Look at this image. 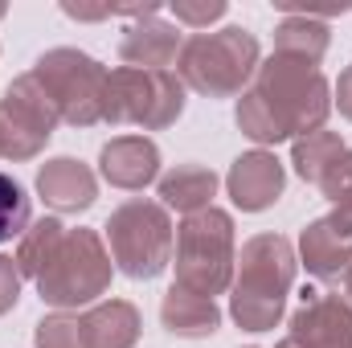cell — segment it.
Returning <instances> with one entry per match:
<instances>
[{
    "label": "cell",
    "instance_id": "6da1fadb",
    "mask_svg": "<svg viewBox=\"0 0 352 348\" xmlns=\"http://www.w3.org/2000/svg\"><path fill=\"white\" fill-rule=\"evenodd\" d=\"M332 111V87L320 74V66L270 54L258 62L254 83L238 98V127L254 144H283V140H303L328 123Z\"/></svg>",
    "mask_w": 352,
    "mask_h": 348
},
{
    "label": "cell",
    "instance_id": "7a4b0ae2",
    "mask_svg": "<svg viewBox=\"0 0 352 348\" xmlns=\"http://www.w3.org/2000/svg\"><path fill=\"white\" fill-rule=\"evenodd\" d=\"M295 246L283 234H258L242 246L230 283V316L246 332L278 328L287 312V291L295 287Z\"/></svg>",
    "mask_w": 352,
    "mask_h": 348
},
{
    "label": "cell",
    "instance_id": "3957f363",
    "mask_svg": "<svg viewBox=\"0 0 352 348\" xmlns=\"http://www.w3.org/2000/svg\"><path fill=\"white\" fill-rule=\"evenodd\" d=\"M258 74V41L242 25L205 29L184 37L176 58V78L184 90H197L205 98H234L254 83Z\"/></svg>",
    "mask_w": 352,
    "mask_h": 348
},
{
    "label": "cell",
    "instance_id": "277c9868",
    "mask_svg": "<svg viewBox=\"0 0 352 348\" xmlns=\"http://www.w3.org/2000/svg\"><path fill=\"white\" fill-rule=\"evenodd\" d=\"M234 217L217 205L192 213L180 221L173 246L176 287L197 291V295H221L234 283Z\"/></svg>",
    "mask_w": 352,
    "mask_h": 348
},
{
    "label": "cell",
    "instance_id": "5b68a950",
    "mask_svg": "<svg viewBox=\"0 0 352 348\" xmlns=\"http://www.w3.org/2000/svg\"><path fill=\"white\" fill-rule=\"evenodd\" d=\"M107 254L127 279H156L168 270L176 246L173 217L160 201L131 197L107 217Z\"/></svg>",
    "mask_w": 352,
    "mask_h": 348
},
{
    "label": "cell",
    "instance_id": "8992f818",
    "mask_svg": "<svg viewBox=\"0 0 352 348\" xmlns=\"http://www.w3.org/2000/svg\"><path fill=\"white\" fill-rule=\"evenodd\" d=\"M111 270H115V262L107 254V242L94 230H82V226L66 230L58 254L37 279V295H41V303H50L58 312H78L107 295Z\"/></svg>",
    "mask_w": 352,
    "mask_h": 348
},
{
    "label": "cell",
    "instance_id": "52a82bcc",
    "mask_svg": "<svg viewBox=\"0 0 352 348\" xmlns=\"http://www.w3.org/2000/svg\"><path fill=\"white\" fill-rule=\"evenodd\" d=\"M184 115V83L173 70H135L119 66L107 74L102 94V123L111 127H144V131H164Z\"/></svg>",
    "mask_w": 352,
    "mask_h": 348
},
{
    "label": "cell",
    "instance_id": "ba28073f",
    "mask_svg": "<svg viewBox=\"0 0 352 348\" xmlns=\"http://www.w3.org/2000/svg\"><path fill=\"white\" fill-rule=\"evenodd\" d=\"M33 74L41 78V87L50 90V98L62 111V123L70 127H94L102 123V94H107V70L70 45L45 50L33 62Z\"/></svg>",
    "mask_w": 352,
    "mask_h": 348
},
{
    "label": "cell",
    "instance_id": "9c48e42d",
    "mask_svg": "<svg viewBox=\"0 0 352 348\" xmlns=\"http://www.w3.org/2000/svg\"><path fill=\"white\" fill-rule=\"evenodd\" d=\"M0 119H4V160H33L41 156L54 127L62 123V111L50 98V90L41 87V78L29 70L4 87Z\"/></svg>",
    "mask_w": 352,
    "mask_h": 348
},
{
    "label": "cell",
    "instance_id": "30bf717a",
    "mask_svg": "<svg viewBox=\"0 0 352 348\" xmlns=\"http://www.w3.org/2000/svg\"><path fill=\"white\" fill-rule=\"evenodd\" d=\"M287 340L299 348H352V307L344 295L332 291H303L299 312L287 324Z\"/></svg>",
    "mask_w": 352,
    "mask_h": 348
},
{
    "label": "cell",
    "instance_id": "8fae6325",
    "mask_svg": "<svg viewBox=\"0 0 352 348\" xmlns=\"http://www.w3.org/2000/svg\"><path fill=\"white\" fill-rule=\"evenodd\" d=\"M226 188H230V201H234L242 213H263V209H270V205L283 197V188H287V168H283V160H278L274 152L254 148V152H242V156L230 164Z\"/></svg>",
    "mask_w": 352,
    "mask_h": 348
},
{
    "label": "cell",
    "instance_id": "7c38bea8",
    "mask_svg": "<svg viewBox=\"0 0 352 348\" xmlns=\"http://www.w3.org/2000/svg\"><path fill=\"white\" fill-rule=\"evenodd\" d=\"M98 173L115 188L140 193L160 176V148L148 135H115L98 152Z\"/></svg>",
    "mask_w": 352,
    "mask_h": 348
},
{
    "label": "cell",
    "instance_id": "4fadbf2b",
    "mask_svg": "<svg viewBox=\"0 0 352 348\" xmlns=\"http://www.w3.org/2000/svg\"><path fill=\"white\" fill-rule=\"evenodd\" d=\"M37 193L58 213H87L98 201V180L90 173V164H82V160L54 156L37 168Z\"/></svg>",
    "mask_w": 352,
    "mask_h": 348
},
{
    "label": "cell",
    "instance_id": "5bb4252c",
    "mask_svg": "<svg viewBox=\"0 0 352 348\" xmlns=\"http://www.w3.org/2000/svg\"><path fill=\"white\" fill-rule=\"evenodd\" d=\"M299 262L320 283H344L352 270V234H344L332 217H316L299 234Z\"/></svg>",
    "mask_w": 352,
    "mask_h": 348
},
{
    "label": "cell",
    "instance_id": "9a60e30c",
    "mask_svg": "<svg viewBox=\"0 0 352 348\" xmlns=\"http://www.w3.org/2000/svg\"><path fill=\"white\" fill-rule=\"evenodd\" d=\"M180 45H184V37H180V29H176L173 21L144 17V21H135V25L123 29L119 58L127 66H135V70H168L180 58Z\"/></svg>",
    "mask_w": 352,
    "mask_h": 348
},
{
    "label": "cell",
    "instance_id": "2e32d148",
    "mask_svg": "<svg viewBox=\"0 0 352 348\" xmlns=\"http://www.w3.org/2000/svg\"><path fill=\"white\" fill-rule=\"evenodd\" d=\"M160 324H164V332H173L180 340H205L221 328V307L209 295L184 291L173 283L164 303H160Z\"/></svg>",
    "mask_w": 352,
    "mask_h": 348
},
{
    "label": "cell",
    "instance_id": "e0dca14e",
    "mask_svg": "<svg viewBox=\"0 0 352 348\" xmlns=\"http://www.w3.org/2000/svg\"><path fill=\"white\" fill-rule=\"evenodd\" d=\"M217 197V173L205 164H176L173 173L160 176V201L164 209H176L184 217L209 209Z\"/></svg>",
    "mask_w": 352,
    "mask_h": 348
},
{
    "label": "cell",
    "instance_id": "ac0fdd59",
    "mask_svg": "<svg viewBox=\"0 0 352 348\" xmlns=\"http://www.w3.org/2000/svg\"><path fill=\"white\" fill-rule=\"evenodd\" d=\"M82 328H87L90 348H135L144 324L127 299H107V303H94L82 316Z\"/></svg>",
    "mask_w": 352,
    "mask_h": 348
},
{
    "label": "cell",
    "instance_id": "d6986e66",
    "mask_svg": "<svg viewBox=\"0 0 352 348\" xmlns=\"http://www.w3.org/2000/svg\"><path fill=\"white\" fill-rule=\"evenodd\" d=\"M328 41H332L328 25L320 17H307V12H291L274 29V54H287V58H299L311 66H320V58L328 54Z\"/></svg>",
    "mask_w": 352,
    "mask_h": 348
},
{
    "label": "cell",
    "instance_id": "ffe728a7",
    "mask_svg": "<svg viewBox=\"0 0 352 348\" xmlns=\"http://www.w3.org/2000/svg\"><path fill=\"white\" fill-rule=\"evenodd\" d=\"M349 148H344V140H340V131H328V127H320V131H311V135H303V140H295L291 144V164H295V173L303 176L307 184H324V176L332 173L336 164H340V156H344Z\"/></svg>",
    "mask_w": 352,
    "mask_h": 348
},
{
    "label": "cell",
    "instance_id": "44dd1931",
    "mask_svg": "<svg viewBox=\"0 0 352 348\" xmlns=\"http://www.w3.org/2000/svg\"><path fill=\"white\" fill-rule=\"evenodd\" d=\"M62 238H66V226L58 221V217H41V221H29V230L16 238V270H21V279H41V270L50 266V259L58 254V246H62Z\"/></svg>",
    "mask_w": 352,
    "mask_h": 348
},
{
    "label": "cell",
    "instance_id": "7402d4cb",
    "mask_svg": "<svg viewBox=\"0 0 352 348\" xmlns=\"http://www.w3.org/2000/svg\"><path fill=\"white\" fill-rule=\"evenodd\" d=\"M33 221V205H29V193L16 176L0 173V246L21 238Z\"/></svg>",
    "mask_w": 352,
    "mask_h": 348
},
{
    "label": "cell",
    "instance_id": "603a6c76",
    "mask_svg": "<svg viewBox=\"0 0 352 348\" xmlns=\"http://www.w3.org/2000/svg\"><path fill=\"white\" fill-rule=\"evenodd\" d=\"M33 328H37V332H33L37 348H90L87 345V328H82V316H74V312L41 316Z\"/></svg>",
    "mask_w": 352,
    "mask_h": 348
},
{
    "label": "cell",
    "instance_id": "cb8c5ba5",
    "mask_svg": "<svg viewBox=\"0 0 352 348\" xmlns=\"http://www.w3.org/2000/svg\"><path fill=\"white\" fill-rule=\"evenodd\" d=\"M320 188H324V197L332 201V213H328V217H332L344 234H352V152L340 156V164L324 176Z\"/></svg>",
    "mask_w": 352,
    "mask_h": 348
},
{
    "label": "cell",
    "instance_id": "d4e9b609",
    "mask_svg": "<svg viewBox=\"0 0 352 348\" xmlns=\"http://www.w3.org/2000/svg\"><path fill=\"white\" fill-rule=\"evenodd\" d=\"M176 25H188V29H209L213 21L226 17V0H176L173 4Z\"/></svg>",
    "mask_w": 352,
    "mask_h": 348
},
{
    "label": "cell",
    "instance_id": "484cf974",
    "mask_svg": "<svg viewBox=\"0 0 352 348\" xmlns=\"http://www.w3.org/2000/svg\"><path fill=\"white\" fill-rule=\"evenodd\" d=\"M16 299H21V270L12 259L0 254V316H8L16 307Z\"/></svg>",
    "mask_w": 352,
    "mask_h": 348
},
{
    "label": "cell",
    "instance_id": "4316f807",
    "mask_svg": "<svg viewBox=\"0 0 352 348\" xmlns=\"http://www.w3.org/2000/svg\"><path fill=\"white\" fill-rule=\"evenodd\" d=\"M332 107H340V115H344V119H352V66H349V70H340V78H336Z\"/></svg>",
    "mask_w": 352,
    "mask_h": 348
},
{
    "label": "cell",
    "instance_id": "83f0119b",
    "mask_svg": "<svg viewBox=\"0 0 352 348\" xmlns=\"http://www.w3.org/2000/svg\"><path fill=\"white\" fill-rule=\"evenodd\" d=\"M62 12L74 17V21H107V17H115V4H98V8H87V4H62Z\"/></svg>",
    "mask_w": 352,
    "mask_h": 348
},
{
    "label": "cell",
    "instance_id": "f1b7e54d",
    "mask_svg": "<svg viewBox=\"0 0 352 348\" xmlns=\"http://www.w3.org/2000/svg\"><path fill=\"white\" fill-rule=\"evenodd\" d=\"M344 299H349V307H352V270H349V279H344Z\"/></svg>",
    "mask_w": 352,
    "mask_h": 348
},
{
    "label": "cell",
    "instance_id": "f546056e",
    "mask_svg": "<svg viewBox=\"0 0 352 348\" xmlns=\"http://www.w3.org/2000/svg\"><path fill=\"white\" fill-rule=\"evenodd\" d=\"M274 348H299V345H295V340H287V336H283V340H278V345H274Z\"/></svg>",
    "mask_w": 352,
    "mask_h": 348
},
{
    "label": "cell",
    "instance_id": "4dcf8cb0",
    "mask_svg": "<svg viewBox=\"0 0 352 348\" xmlns=\"http://www.w3.org/2000/svg\"><path fill=\"white\" fill-rule=\"evenodd\" d=\"M0 160H4V119H0Z\"/></svg>",
    "mask_w": 352,
    "mask_h": 348
},
{
    "label": "cell",
    "instance_id": "1f68e13d",
    "mask_svg": "<svg viewBox=\"0 0 352 348\" xmlns=\"http://www.w3.org/2000/svg\"><path fill=\"white\" fill-rule=\"evenodd\" d=\"M4 12H8V4H0V21H4Z\"/></svg>",
    "mask_w": 352,
    "mask_h": 348
},
{
    "label": "cell",
    "instance_id": "d6a6232c",
    "mask_svg": "<svg viewBox=\"0 0 352 348\" xmlns=\"http://www.w3.org/2000/svg\"><path fill=\"white\" fill-rule=\"evenodd\" d=\"M250 348H258V345H250Z\"/></svg>",
    "mask_w": 352,
    "mask_h": 348
}]
</instances>
